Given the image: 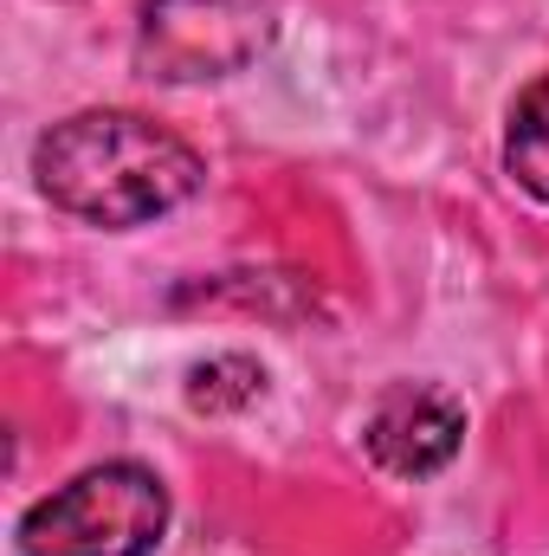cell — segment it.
<instances>
[{
	"label": "cell",
	"instance_id": "6da1fadb",
	"mask_svg": "<svg viewBox=\"0 0 549 556\" xmlns=\"http://www.w3.org/2000/svg\"><path fill=\"white\" fill-rule=\"evenodd\" d=\"M33 181L59 214L130 233L194 201L207 162L142 111H78L33 142Z\"/></svg>",
	"mask_w": 549,
	"mask_h": 556
},
{
	"label": "cell",
	"instance_id": "7a4b0ae2",
	"mask_svg": "<svg viewBox=\"0 0 549 556\" xmlns=\"http://www.w3.org/2000/svg\"><path fill=\"white\" fill-rule=\"evenodd\" d=\"M168 538V485L137 459L85 466L20 511V556H149Z\"/></svg>",
	"mask_w": 549,
	"mask_h": 556
},
{
	"label": "cell",
	"instance_id": "3957f363",
	"mask_svg": "<svg viewBox=\"0 0 549 556\" xmlns=\"http://www.w3.org/2000/svg\"><path fill=\"white\" fill-rule=\"evenodd\" d=\"M272 33V0H142L137 65L155 85H207L259 65Z\"/></svg>",
	"mask_w": 549,
	"mask_h": 556
},
{
	"label": "cell",
	"instance_id": "277c9868",
	"mask_svg": "<svg viewBox=\"0 0 549 556\" xmlns=\"http://www.w3.org/2000/svg\"><path fill=\"white\" fill-rule=\"evenodd\" d=\"M459 440H465V408L426 382H395L362 420L369 459L395 479H433L439 466H452Z\"/></svg>",
	"mask_w": 549,
	"mask_h": 556
},
{
	"label": "cell",
	"instance_id": "5b68a950",
	"mask_svg": "<svg viewBox=\"0 0 549 556\" xmlns=\"http://www.w3.org/2000/svg\"><path fill=\"white\" fill-rule=\"evenodd\" d=\"M505 175L549 207V72L531 78L505 117Z\"/></svg>",
	"mask_w": 549,
	"mask_h": 556
},
{
	"label": "cell",
	"instance_id": "8992f818",
	"mask_svg": "<svg viewBox=\"0 0 549 556\" xmlns=\"http://www.w3.org/2000/svg\"><path fill=\"white\" fill-rule=\"evenodd\" d=\"M266 395V369L253 356H214L188 376V408L201 415H240Z\"/></svg>",
	"mask_w": 549,
	"mask_h": 556
}]
</instances>
